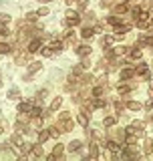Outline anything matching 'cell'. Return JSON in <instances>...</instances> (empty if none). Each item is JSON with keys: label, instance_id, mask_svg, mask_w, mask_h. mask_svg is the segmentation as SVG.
I'll return each mask as SVG.
<instances>
[{"label": "cell", "instance_id": "39", "mask_svg": "<svg viewBox=\"0 0 153 161\" xmlns=\"http://www.w3.org/2000/svg\"><path fill=\"white\" fill-rule=\"evenodd\" d=\"M40 54H43V57H50V54H53V50L48 49V46H43V49H40Z\"/></svg>", "mask_w": 153, "mask_h": 161}, {"label": "cell", "instance_id": "37", "mask_svg": "<svg viewBox=\"0 0 153 161\" xmlns=\"http://www.w3.org/2000/svg\"><path fill=\"white\" fill-rule=\"evenodd\" d=\"M8 22H10V16L2 12V14H0V24H8Z\"/></svg>", "mask_w": 153, "mask_h": 161}, {"label": "cell", "instance_id": "31", "mask_svg": "<svg viewBox=\"0 0 153 161\" xmlns=\"http://www.w3.org/2000/svg\"><path fill=\"white\" fill-rule=\"evenodd\" d=\"M62 151H65V147H62L61 143H58V145L53 149V155H54V157H61V155H62Z\"/></svg>", "mask_w": 153, "mask_h": 161}, {"label": "cell", "instance_id": "13", "mask_svg": "<svg viewBox=\"0 0 153 161\" xmlns=\"http://www.w3.org/2000/svg\"><path fill=\"white\" fill-rule=\"evenodd\" d=\"M30 153H32L34 157H43V155H44V151H43V143H34V145H32V151H30Z\"/></svg>", "mask_w": 153, "mask_h": 161}, {"label": "cell", "instance_id": "43", "mask_svg": "<svg viewBox=\"0 0 153 161\" xmlns=\"http://www.w3.org/2000/svg\"><path fill=\"white\" fill-rule=\"evenodd\" d=\"M145 44H147V46H153V36H147V40H145Z\"/></svg>", "mask_w": 153, "mask_h": 161}, {"label": "cell", "instance_id": "45", "mask_svg": "<svg viewBox=\"0 0 153 161\" xmlns=\"http://www.w3.org/2000/svg\"><path fill=\"white\" fill-rule=\"evenodd\" d=\"M65 2H67V4H73V2H75V0H65Z\"/></svg>", "mask_w": 153, "mask_h": 161}, {"label": "cell", "instance_id": "40", "mask_svg": "<svg viewBox=\"0 0 153 161\" xmlns=\"http://www.w3.org/2000/svg\"><path fill=\"white\" fill-rule=\"evenodd\" d=\"M48 12H50V10H48L47 6H43V8L38 10V16H48Z\"/></svg>", "mask_w": 153, "mask_h": 161}, {"label": "cell", "instance_id": "47", "mask_svg": "<svg viewBox=\"0 0 153 161\" xmlns=\"http://www.w3.org/2000/svg\"><path fill=\"white\" fill-rule=\"evenodd\" d=\"M0 133H2V125H0Z\"/></svg>", "mask_w": 153, "mask_h": 161}, {"label": "cell", "instance_id": "32", "mask_svg": "<svg viewBox=\"0 0 153 161\" xmlns=\"http://www.w3.org/2000/svg\"><path fill=\"white\" fill-rule=\"evenodd\" d=\"M10 34H12V32L8 30V26H6V24H0V36H10Z\"/></svg>", "mask_w": 153, "mask_h": 161}, {"label": "cell", "instance_id": "7", "mask_svg": "<svg viewBox=\"0 0 153 161\" xmlns=\"http://www.w3.org/2000/svg\"><path fill=\"white\" fill-rule=\"evenodd\" d=\"M135 77V68L131 67V68H123L121 71V81H129V79H133Z\"/></svg>", "mask_w": 153, "mask_h": 161}, {"label": "cell", "instance_id": "22", "mask_svg": "<svg viewBox=\"0 0 153 161\" xmlns=\"http://www.w3.org/2000/svg\"><path fill=\"white\" fill-rule=\"evenodd\" d=\"M81 145H83L81 141H71V143H69V147H67V149H69V151H73V153H75V151H79V149H81Z\"/></svg>", "mask_w": 153, "mask_h": 161}, {"label": "cell", "instance_id": "14", "mask_svg": "<svg viewBox=\"0 0 153 161\" xmlns=\"http://www.w3.org/2000/svg\"><path fill=\"white\" fill-rule=\"evenodd\" d=\"M40 68H43V64L38 63V60H34V63H30V64H28V75H26V77H30V75H34L36 71H40Z\"/></svg>", "mask_w": 153, "mask_h": 161}, {"label": "cell", "instance_id": "29", "mask_svg": "<svg viewBox=\"0 0 153 161\" xmlns=\"http://www.w3.org/2000/svg\"><path fill=\"white\" fill-rule=\"evenodd\" d=\"M129 57H131L133 60H139V59H141V49H131Z\"/></svg>", "mask_w": 153, "mask_h": 161}, {"label": "cell", "instance_id": "44", "mask_svg": "<svg viewBox=\"0 0 153 161\" xmlns=\"http://www.w3.org/2000/svg\"><path fill=\"white\" fill-rule=\"evenodd\" d=\"M149 97L153 99V81H151V85H149Z\"/></svg>", "mask_w": 153, "mask_h": 161}, {"label": "cell", "instance_id": "20", "mask_svg": "<svg viewBox=\"0 0 153 161\" xmlns=\"http://www.w3.org/2000/svg\"><path fill=\"white\" fill-rule=\"evenodd\" d=\"M115 121H117V115H109V117L103 119V125H105V127H113Z\"/></svg>", "mask_w": 153, "mask_h": 161}, {"label": "cell", "instance_id": "4", "mask_svg": "<svg viewBox=\"0 0 153 161\" xmlns=\"http://www.w3.org/2000/svg\"><path fill=\"white\" fill-rule=\"evenodd\" d=\"M75 50H76V54H79V57H89V54L93 53V46H89V44H79Z\"/></svg>", "mask_w": 153, "mask_h": 161}, {"label": "cell", "instance_id": "10", "mask_svg": "<svg viewBox=\"0 0 153 161\" xmlns=\"http://www.w3.org/2000/svg\"><path fill=\"white\" fill-rule=\"evenodd\" d=\"M30 54H32V53H28V50H26V54L16 53L14 54V57H16V63H18V64H26V63H28V57H30Z\"/></svg>", "mask_w": 153, "mask_h": 161}, {"label": "cell", "instance_id": "41", "mask_svg": "<svg viewBox=\"0 0 153 161\" xmlns=\"http://www.w3.org/2000/svg\"><path fill=\"white\" fill-rule=\"evenodd\" d=\"M81 67H83V68H89V67H91V63H89V59H87V57H83V60H81Z\"/></svg>", "mask_w": 153, "mask_h": 161}, {"label": "cell", "instance_id": "35", "mask_svg": "<svg viewBox=\"0 0 153 161\" xmlns=\"http://www.w3.org/2000/svg\"><path fill=\"white\" fill-rule=\"evenodd\" d=\"M36 18H38V12H28L26 14V22H36Z\"/></svg>", "mask_w": 153, "mask_h": 161}, {"label": "cell", "instance_id": "18", "mask_svg": "<svg viewBox=\"0 0 153 161\" xmlns=\"http://www.w3.org/2000/svg\"><path fill=\"white\" fill-rule=\"evenodd\" d=\"M93 34H95V28H91V26H85V28L81 30V36H83V38H91Z\"/></svg>", "mask_w": 153, "mask_h": 161}, {"label": "cell", "instance_id": "36", "mask_svg": "<svg viewBox=\"0 0 153 161\" xmlns=\"http://www.w3.org/2000/svg\"><path fill=\"white\" fill-rule=\"evenodd\" d=\"M48 133H50V137H58V135H61V129H58V127H50Z\"/></svg>", "mask_w": 153, "mask_h": 161}, {"label": "cell", "instance_id": "5", "mask_svg": "<svg viewBox=\"0 0 153 161\" xmlns=\"http://www.w3.org/2000/svg\"><path fill=\"white\" fill-rule=\"evenodd\" d=\"M30 125L34 127V131H40V129H43V115H36V117H30Z\"/></svg>", "mask_w": 153, "mask_h": 161}, {"label": "cell", "instance_id": "11", "mask_svg": "<svg viewBox=\"0 0 153 161\" xmlns=\"http://www.w3.org/2000/svg\"><path fill=\"white\" fill-rule=\"evenodd\" d=\"M125 109H129V111H141V103H137V101H125Z\"/></svg>", "mask_w": 153, "mask_h": 161}, {"label": "cell", "instance_id": "21", "mask_svg": "<svg viewBox=\"0 0 153 161\" xmlns=\"http://www.w3.org/2000/svg\"><path fill=\"white\" fill-rule=\"evenodd\" d=\"M107 22H109V24H113V26H119V24H123V18H119V14H117V16H109V18H107Z\"/></svg>", "mask_w": 153, "mask_h": 161}, {"label": "cell", "instance_id": "9", "mask_svg": "<svg viewBox=\"0 0 153 161\" xmlns=\"http://www.w3.org/2000/svg\"><path fill=\"white\" fill-rule=\"evenodd\" d=\"M105 105H107V101L101 99V97H95L91 103H89V107H93V109H101V107H105Z\"/></svg>", "mask_w": 153, "mask_h": 161}, {"label": "cell", "instance_id": "1", "mask_svg": "<svg viewBox=\"0 0 153 161\" xmlns=\"http://www.w3.org/2000/svg\"><path fill=\"white\" fill-rule=\"evenodd\" d=\"M65 16H67V18H65V24H67V26H76L79 22H81V16H79V12H76V10H71V8H69Z\"/></svg>", "mask_w": 153, "mask_h": 161}, {"label": "cell", "instance_id": "12", "mask_svg": "<svg viewBox=\"0 0 153 161\" xmlns=\"http://www.w3.org/2000/svg\"><path fill=\"white\" fill-rule=\"evenodd\" d=\"M10 141L14 143L16 147H22V145H24V141H22V135H20L18 131H16V133H12V137H10Z\"/></svg>", "mask_w": 153, "mask_h": 161}, {"label": "cell", "instance_id": "23", "mask_svg": "<svg viewBox=\"0 0 153 161\" xmlns=\"http://www.w3.org/2000/svg\"><path fill=\"white\" fill-rule=\"evenodd\" d=\"M8 99H10V101H18V99H20L18 89H10V91H8Z\"/></svg>", "mask_w": 153, "mask_h": 161}, {"label": "cell", "instance_id": "46", "mask_svg": "<svg viewBox=\"0 0 153 161\" xmlns=\"http://www.w3.org/2000/svg\"><path fill=\"white\" fill-rule=\"evenodd\" d=\"M121 2H131V0H121Z\"/></svg>", "mask_w": 153, "mask_h": 161}, {"label": "cell", "instance_id": "3", "mask_svg": "<svg viewBox=\"0 0 153 161\" xmlns=\"http://www.w3.org/2000/svg\"><path fill=\"white\" fill-rule=\"evenodd\" d=\"M40 49H43V40L40 38H32L28 44H26V50H28V53H38Z\"/></svg>", "mask_w": 153, "mask_h": 161}, {"label": "cell", "instance_id": "48", "mask_svg": "<svg viewBox=\"0 0 153 161\" xmlns=\"http://www.w3.org/2000/svg\"><path fill=\"white\" fill-rule=\"evenodd\" d=\"M151 107H153V99H151Z\"/></svg>", "mask_w": 153, "mask_h": 161}, {"label": "cell", "instance_id": "15", "mask_svg": "<svg viewBox=\"0 0 153 161\" xmlns=\"http://www.w3.org/2000/svg\"><path fill=\"white\" fill-rule=\"evenodd\" d=\"M143 151H145V155H151V153H153V141H151V139H145Z\"/></svg>", "mask_w": 153, "mask_h": 161}, {"label": "cell", "instance_id": "8", "mask_svg": "<svg viewBox=\"0 0 153 161\" xmlns=\"http://www.w3.org/2000/svg\"><path fill=\"white\" fill-rule=\"evenodd\" d=\"M76 121H79V125H81V127H87V125H89V117H87V111L76 113Z\"/></svg>", "mask_w": 153, "mask_h": 161}, {"label": "cell", "instance_id": "2", "mask_svg": "<svg viewBox=\"0 0 153 161\" xmlns=\"http://www.w3.org/2000/svg\"><path fill=\"white\" fill-rule=\"evenodd\" d=\"M61 131H65V133H69V131H73L75 129V123L71 121V117L69 119H58V125H57Z\"/></svg>", "mask_w": 153, "mask_h": 161}, {"label": "cell", "instance_id": "28", "mask_svg": "<svg viewBox=\"0 0 153 161\" xmlns=\"http://www.w3.org/2000/svg\"><path fill=\"white\" fill-rule=\"evenodd\" d=\"M48 49L53 50V53H54V50H61L62 49V42H61V40H53V42L48 44Z\"/></svg>", "mask_w": 153, "mask_h": 161}, {"label": "cell", "instance_id": "26", "mask_svg": "<svg viewBox=\"0 0 153 161\" xmlns=\"http://www.w3.org/2000/svg\"><path fill=\"white\" fill-rule=\"evenodd\" d=\"M129 91H131V87H129V85H119V87H117V93H119L121 97H123V95H127Z\"/></svg>", "mask_w": 153, "mask_h": 161}, {"label": "cell", "instance_id": "25", "mask_svg": "<svg viewBox=\"0 0 153 161\" xmlns=\"http://www.w3.org/2000/svg\"><path fill=\"white\" fill-rule=\"evenodd\" d=\"M89 153H91V157H99V145H97V143H91V145H89Z\"/></svg>", "mask_w": 153, "mask_h": 161}, {"label": "cell", "instance_id": "38", "mask_svg": "<svg viewBox=\"0 0 153 161\" xmlns=\"http://www.w3.org/2000/svg\"><path fill=\"white\" fill-rule=\"evenodd\" d=\"M125 109V103H121V101H115V111L117 113H121Z\"/></svg>", "mask_w": 153, "mask_h": 161}, {"label": "cell", "instance_id": "24", "mask_svg": "<svg viewBox=\"0 0 153 161\" xmlns=\"http://www.w3.org/2000/svg\"><path fill=\"white\" fill-rule=\"evenodd\" d=\"M30 109H32L30 103H20L18 105V113H30Z\"/></svg>", "mask_w": 153, "mask_h": 161}, {"label": "cell", "instance_id": "19", "mask_svg": "<svg viewBox=\"0 0 153 161\" xmlns=\"http://www.w3.org/2000/svg\"><path fill=\"white\" fill-rule=\"evenodd\" d=\"M48 137H50L48 129H40V131H38V143H44V141L48 139Z\"/></svg>", "mask_w": 153, "mask_h": 161}, {"label": "cell", "instance_id": "34", "mask_svg": "<svg viewBox=\"0 0 153 161\" xmlns=\"http://www.w3.org/2000/svg\"><path fill=\"white\" fill-rule=\"evenodd\" d=\"M48 97V93H47V91H38V93H36V99H38V101H36V105H40V101H43V99H47Z\"/></svg>", "mask_w": 153, "mask_h": 161}, {"label": "cell", "instance_id": "42", "mask_svg": "<svg viewBox=\"0 0 153 161\" xmlns=\"http://www.w3.org/2000/svg\"><path fill=\"white\" fill-rule=\"evenodd\" d=\"M69 117H71V115H69V111H62V113H61V117H58V119H69Z\"/></svg>", "mask_w": 153, "mask_h": 161}, {"label": "cell", "instance_id": "6", "mask_svg": "<svg viewBox=\"0 0 153 161\" xmlns=\"http://www.w3.org/2000/svg\"><path fill=\"white\" fill-rule=\"evenodd\" d=\"M61 105H62V97H57V99H54L53 103H50V109H48V111L44 113V117H47L48 113H53V111H58V109H61Z\"/></svg>", "mask_w": 153, "mask_h": 161}, {"label": "cell", "instance_id": "30", "mask_svg": "<svg viewBox=\"0 0 153 161\" xmlns=\"http://www.w3.org/2000/svg\"><path fill=\"white\" fill-rule=\"evenodd\" d=\"M103 93H105V87H103V85H99V87L93 89V97H101Z\"/></svg>", "mask_w": 153, "mask_h": 161}, {"label": "cell", "instance_id": "17", "mask_svg": "<svg viewBox=\"0 0 153 161\" xmlns=\"http://www.w3.org/2000/svg\"><path fill=\"white\" fill-rule=\"evenodd\" d=\"M127 10H129V8H127V2H121V4H117V6H115V14H125V12H127Z\"/></svg>", "mask_w": 153, "mask_h": 161}, {"label": "cell", "instance_id": "27", "mask_svg": "<svg viewBox=\"0 0 153 161\" xmlns=\"http://www.w3.org/2000/svg\"><path fill=\"white\" fill-rule=\"evenodd\" d=\"M8 53H12V46L6 42H0V54H8Z\"/></svg>", "mask_w": 153, "mask_h": 161}, {"label": "cell", "instance_id": "49", "mask_svg": "<svg viewBox=\"0 0 153 161\" xmlns=\"http://www.w3.org/2000/svg\"><path fill=\"white\" fill-rule=\"evenodd\" d=\"M0 87H2V83H0Z\"/></svg>", "mask_w": 153, "mask_h": 161}, {"label": "cell", "instance_id": "33", "mask_svg": "<svg viewBox=\"0 0 153 161\" xmlns=\"http://www.w3.org/2000/svg\"><path fill=\"white\" fill-rule=\"evenodd\" d=\"M113 36H103V40H101V44H103V46H111V44H113Z\"/></svg>", "mask_w": 153, "mask_h": 161}, {"label": "cell", "instance_id": "16", "mask_svg": "<svg viewBox=\"0 0 153 161\" xmlns=\"http://www.w3.org/2000/svg\"><path fill=\"white\" fill-rule=\"evenodd\" d=\"M137 141H139L137 135H133V133H127V137H125V145H135Z\"/></svg>", "mask_w": 153, "mask_h": 161}]
</instances>
